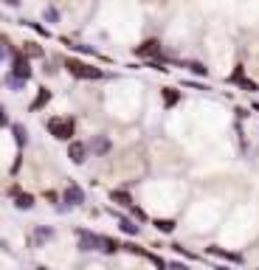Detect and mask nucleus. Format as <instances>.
<instances>
[{"label": "nucleus", "mask_w": 259, "mask_h": 270, "mask_svg": "<svg viewBox=\"0 0 259 270\" xmlns=\"http://www.w3.org/2000/svg\"><path fill=\"white\" fill-rule=\"evenodd\" d=\"M62 68L68 70L73 79H82V82H96V79H104V70L102 68H96V65H90V62H85V59H76V56H68Z\"/></svg>", "instance_id": "1"}, {"label": "nucleus", "mask_w": 259, "mask_h": 270, "mask_svg": "<svg viewBox=\"0 0 259 270\" xmlns=\"http://www.w3.org/2000/svg\"><path fill=\"white\" fill-rule=\"evenodd\" d=\"M45 130L51 132L57 141H73V132H76V121H73V115H51V118H45Z\"/></svg>", "instance_id": "2"}, {"label": "nucleus", "mask_w": 259, "mask_h": 270, "mask_svg": "<svg viewBox=\"0 0 259 270\" xmlns=\"http://www.w3.org/2000/svg\"><path fill=\"white\" fill-rule=\"evenodd\" d=\"M11 76L23 79V82H28L31 79V62H28V56L23 51H11Z\"/></svg>", "instance_id": "3"}, {"label": "nucleus", "mask_w": 259, "mask_h": 270, "mask_svg": "<svg viewBox=\"0 0 259 270\" xmlns=\"http://www.w3.org/2000/svg\"><path fill=\"white\" fill-rule=\"evenodd\" d=\"M161 51H164L161 40H144V43L135 48V56H138V59H158Z\"/></svg>", "instance_id": "4"}, {"label": "nucleus", "mask_w": 259, "mask_h": 270, "mask_svg": "<svg viewBox=\"0 0 259 270\" xmlns=\"http://www.w3.org/2000/svg\"><path fill=\"white\" fill-rule=\"evenodd\" d=\"M68 158L73 161V163H85V158H87V147L82 144V141H70V144H68Z\"/></svg>", "instance_id": "5"}, {"label": "nucleus", "mask_w": 259, "mask_h": 270, "mask_svg": "<svg viewBox=\"0 0 259 270\" xmlns=\"http://www.w3.org/2000/svg\"><path fill=\"white\" fill-rule=\"evenodd\" d=\"M51 96H54V93L48 90V87H40V90H37V96H34V102L28 105V110H31V113H40V110L51 102Z\"/></svg>", "instance_id": "6"}, {"label": "nucleus", "mask_w": 259, "mask_h": 270, "mask_svg": "<svg viewBox=\"0 0 259 270\" xmlns=\"http://www.w3.org/2000/svg\"><path fill=\"white\" fill-rule=\"evenodd\" d=\"M20 51L26 54L28 59H43V56H45L43 45H37L34 40H26V43H23V48H20Z\"/></svg>", "instance_id": "7"}, {"label": "nucleus", "mask_w": 259, "mask_h": 270, "mask_svg": "<svg viewBox=\"0 0 259 270\" xmlns=\"http://www.w3.org/2000/svg\"><path fill=\"white\" fill-rule=\"evenodd\" d=\"M90 149H93V155H107L110 152V138L107 135H96L90 141Z\"/></svg>", "instance_id": "8"}, {"label": "nucleus", "mask_w": 259, "mask_h": 270, "mask_svg": "<svg viewBox=\"0 0 259 270\" xmlns=\"http://www.w3.org/2000/svg\"><path fill=\"white\" fill-rule=\"evenodd\" d=\"M65 203H70V206H82V203H85L82 189H79V186H68V189H65Z\"/></svg>", "instance_id": "9"}, {"label": "nucleus", "mask_w": 259, "mask_h": 270, "mask_svg": "<svg viewBox=\"0 0 259 270\" xmlns=\"http://www.w3.org/2000/svg\"><path fill=\"white\" fill-rule=\"evenodd\" d=\"M161 99H164L166 107H175L181 102V90H175V87H161Z\"/></svg>", "instance_id": "10"}, {"label": "nucleus", "mask_w": 259, "mask_h": 270, "mask_svg": "<svg viewBox=\"0 0 259 270\" xmlns=\"http://www.w3.org/2000/svg\"><path fill=\"white\" fill-rule=\"evenodd\" d=\"M110 200L119 203V206H127V209L132 206V197H130L127 192H121V189H113V192H110Z\"/></svg>", "instance_id": "11"}, {"label": "nucleus", "mask_w": 259, "mask_h": 270, "mask_svg": "<svg viewBox=\"0 0 259 270\" xmlns=\"http://www.w3.org/2000/svg\"><path fill=\"white\" fill-rule=\"evenodd\" d=\"M3 85L9 87V90H14V93H20V90L26 87V82H23V79H17V76H11V73H6V76H3Z\"/></svg>", "instance_id": "12"}, {"label": "nucleus", "mask_w": 259, "mask_h": 270, "mask_svg": "<svg viewBox=\"0 0 259 270\" xmlns=\"http://www.w3.org/2000/svg\"><path fill=\"white\" fill-rule=\"evenodd\" d=\"M11 132H14V141H17V147H23V144L28 141V132H26V127H23V124H14V127H11Z\"/></svg>", "instance_id": "13"}, {"label": "nucleus", "mask_w": 259, "mask_h": 270, "mask_svg": "<svg viewBox=\"0 0 259 270\" xmlns=\"http://www.w3.org/2000/svg\"><path fill=\"white\" fill-rule=\"evenodd\" d=\"M23 26H28L31 31H37L40 37H51V31H48L45 26H40V23H34V20H23Z\"/></svg>", "instance_id": "14"}, {"label": "nucleus", "mask_w": 259, "mask_h": 270, "mask_svg": "<svg viewBox=\"0 0 259 270\" xmlns=\"http://www.w3.org/2000/svg\"><path fill=\"white\" fill-rule=\"evenodd\" d=\"M155 228L161 234H172L175 231V219H155Z\"/></svg>", "instance_id": "15"}, {"label": "nucleus", "mask_w": 259, "mask_h": 270, "mask_svg": "<svg viewBox=\"0 0 259 270\" xmlns=\"http://www.w3.org/2000/svg\"><path fill=\"white\" fill-rule=\"evenodd\" d=\"M14 206H17V209H31V206H34V197H31V194H17Z\"/></svg>", "instance_id": "16"}, {"label": "nucleus", "mask_w": 259, "mask_h": 270, "mask_svg": "<svg viewBox=\"0 0 259 270\" xmlns=\"http://www.w3.org/2000/svg\"><path fill=\"white\" fill-rule=\"evenodd\" d=\"M11 54V45H9V37H3L0 34V65H3V59Z\"/></svg>", "instance_id": "17"}, {"label": "nucleus", "mask_w": 259, "mask_h": 270, "mask_svg": "<svg viewBox=\"0 0 259 270\" xmlns=\"http://www.w3.org/2000/svg\"><path fill=\"white\" fill-rule=\"evenodd\" d=\"M186 68H189L192 73H197V76H206L208 73V68L203 65V62H186Z\"/></svg>", "instance_id": "18"}, {"label": "nucleus", "mask_w": 259, "mask_h": 270, "mask_svg": "<svg viewBox=\"0 0 259 270\" xmlns=\"http://www.w3.org/2000/svg\"><path fill=\"white\" fill-rule=\"evenodd\" d=\"M43 17L48 20V23H57V20H60V11L54 9V6H45V11H43Z\"/></svg>", "instance_id": "19"}, {"label": "nucleus", "mask_w": 259, "mask_h": 270, "mask_svg": "<svg viewBox=\"0 0 259 270\" xmlns=\"http://www.w3.org/2000/svg\"><path fill=\"white\" fill-rule=\"evenodd\" d=\"M119 225H121V231H124V234H130V236H132V234H138V225H132L130 219H121Z\"/></svg>", "instance_id": "20"}, {"label": "nucleus", "mask_w": 259, "mask_h": 270, "mask_svg": "<svg viewBox=\"0 0 259 270\" xmlns=\"http://www.w3.org/2000/svg\"><path fill=\"white\" fill-rule=\"evenodd\" d=\"M240 79H245V68H242V65H237V70L228 76V82H240Z\"/></svg>", "instance_id": "21"}, {"label": "nucleus", "mask_w": 259, "mask_h": 270, "mask_svg": "<svg viewBox=\"0 0 259 270\" xmlns=\"http://www.w3.org/2000/svg\"><path fill=\"white\" fill-rule=\"evenodd\" d=\"M237 85H240V87H245L248 93H254V90H257V82H251V79H240Z\"/></svg>", "instance_id": "22"}, {"label": "nucleus", "mask_w": 259, "mask_h": 270, "mask_svg": "<svg viewBox=\"0 0 259 270\" xmlns=\"http://www.w3.org/2000/svg\"><path fill=\"white\" fill-rule=\"evenodd\" d=\"M6 124H9V110L0 105V127H6Z\"/></svg>", "instance_id": "23"}, {"label": "nucleus", "mask_w": 259, "mask_h": 270, "mask_svg": "<svg viewBox=\"0 0 259 270\" xmlns=\"http://www.w3.org/2000/svg\"><path fill=\"white\" fill-rule=\"evenodd\" d=\"M3 3H6V6H11V9H17V6H20V0H3Z\"/></svg>", "instance_id": "24"}]
</instances>
